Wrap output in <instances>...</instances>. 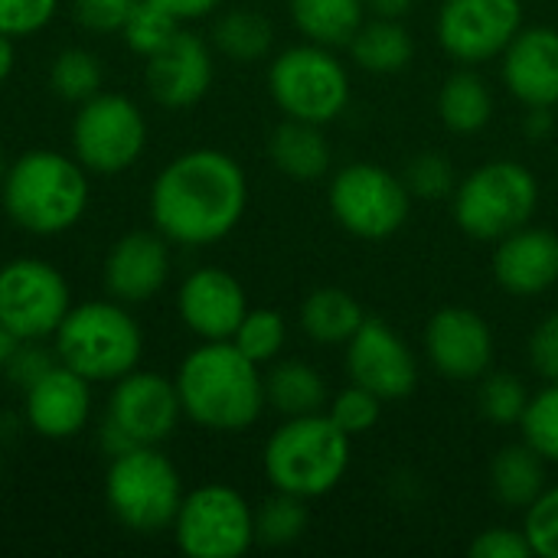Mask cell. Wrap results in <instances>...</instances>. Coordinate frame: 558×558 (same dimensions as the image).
I'll return each mask as SVG.
<instances>
[{"label": "cell", "mask_w": 558, "mask_h": 558, "mask_svg": "<svg viewBox=\"0 0 558 558\" xmlns=\"http://www.w3.org/2000/svg\"><path fill=\"white\" fill-rule=\"evenodd\" d=\"M147 206L170 245L203 248L235 232L248 206V180L232 154L193 147L154 177Z\"/></svg>", "instance_id": "6da1fadb"}, {"label": "cell", "mask_w": 558, "mask_h": 558, "mask_svg": "<svg viewBox=\"0 0 558 558\" xmlns=\"http://www.w3.org/2000/svg\"><path fill=\"white\" fill-rule=\"evenodd\" d=\"M173 383L183 415L219 435L248 432L268 405L258 363H252L232 340H203L183 356Z\"/></svg>", "instance_id": "7a4b0ae2"}, {"label": "cell", "mask_w": 558, "mask_h": 558, "mask_svg": "<svg viewBox=\"0 0 558 558\" xmlns=\"http://www.w3.org/2000/svg\"><path fill=\"white\" fill-rule=\"evenodd\" d=\"M0 206L7 219L39 239L75 229L88 209V170L59 150H26L7 163Z\"/></svg>", "instance_id": "3957f363"}, {"label": "cell", "mask_w": 558, "mask_h": 558, "mask_svg": "<svg viewBox=\"0 0 558 558\" xmlns=\"http://www.w3.org/2000/svg\"><path fill=\"white\" fill-rule=\"evenodd\" d=\"M350 435H343L327 412L294 415L271 432L262 451V471L281 494L301 500L327 497L350 471Z\"/></svg>", "instance_id": "277c9868"}, {"label": "cell", "mask_w": 558, "mask_h": 558, "mask_svg": "<svg viewBox=\"0 0 558 558\" xmlns=\"http://www.w3.org/2000/svg\"><path fill=\"white\" fill-rule=\"evenodd\" d=\"M56 360L95 383H118L134 373L144 353V333L121 301L72 304L52 333Z\"/></svg>", "instance_id": "5b68a950"}, {"label": "cell", "mask_w": 558, "mask_h": 558, "mask_svg": "<svg viewBox=\"0 0 558 558\" xmlns=\"http://www.w3.org/2000/svg\"><path fill=\"white\" fill-rule=\"evenodd\" d=\"M183 494V477L160 445H137L111 458L105 474V504L111 517L137 536L170 530Z\"/></svg>", "instance_id": "8992f818"}, {"label": "cell", "mask_w": 558, "mask_h": 558, "mask_svg": "<svg viewBox=\"0 0 558 558\" xmlns=\"http://www.w3.org/2000/svg\"><path fill=\"white\" fill-rule=\"evenodd\" d=\"M539 180L520 160H490L454 186V222L477 242H500L536 216Z\"/></svg>", "instance_id": "52a82bcc"}, {"label": "cell", "mask_w": 558, "mask_h": 558, "mask_svg": "<svg viewBox=\"0 0 558 558\" xmlns=\"http://www.w3.org/2000/svg\"><path fill=\"white\" fill-rule=\"evenodd\" d=\"M268 92L284 118L324 128L350 105V75L330 46L307 39L271 59Z\"/></svg>", "instance_id": "ba28073f"}, {"label": "cell", "mask_w": 558, "mask_h": 558, "mask_svg": "<svg viewBox=\"0 0 558 558\" xmlns=\"http://www.w3.org/2000/svg\"><path fill=\"white\" fill-rule=\"evenodd\" d=\"M147 147V118L137 101L118 92H98L72 118V157L98 177L131 170Z\"/></svg>", "instance_id": "9c48e42d"}, {"label": "cell", "mask_w": 558, "mask_h": 558, "mask_svg": "<svg viewBox=\"0 0 558 558\" xmlns=\"http://www.w3.org/2000/svg\"><path fill=\"white\" fill-rule=\"evenodd\" d=\"M170 530L183 556L239 558L255 546V510L235 487L203 484L183 494Z\"/></svg>", "instance_id": "30bf717a"}, {"label": "cell", "mask_w": 558, "mask_h": 558, "mask_svg": "<svg viewBox=\"0 0 558 558\" xmlns=\"http://www.w3.org/2000/svg\"><path fill=\"white\" fill-rule=\"evenodd\" d=\"M327 203L340 229L369 242L396 235L412 213V193L405 180L366 160L333 173Z\"/></svg>", "instance_id": "8fae6325"}, {"label": "cell", "mask_w": 558, "mask_h": 558, "mask_svg": "<svg viewBox=\"0 0 558 558\" xmlns=\"http://www.w3.org/2000/svg\"><path fill=\"white\" fill-rule=\"evenodd\" d=\"M72 307L65 275L36 255L0 265V324L16 340H52Z\"/></svg>", "instance_id": "7c38bea8"}, {"label": "cell", "mask_w": 558, "mask_h": 558, "mask_svg": "<svg viewBox=\"0 0 558 558\" xmlns=\"http://www.w3.org/2000/svg\"><path fill=\"white\" fill-rule=\"evenodd\" d=\"M111 386L114 389L108 396L105 425L114 428L131 448L163 445L177 432L183 418V405L173 379L160 373L134 369Z\"/></svg>", "instance_id": "4fadbf2b"}, {"label": "cell", "mask_w": 558, "mask_h": 558, "mask_svg": "<svg viewBox=\"0 0 558 558\" xmlns=\"http://www.w3.org/2000/svg\"><path fill=\"white\" fill-rule=\"evenodd\" d=\"M520 29V0H445L435 23L441 49L468 65L504 56Z\"/></svg>", "instance_id": "5bb4252c"}, {"label": "cell", "mask_w": 558, "mask_h": 558, "mask_svg": "<svg viewBox=\"0 0 558 558\" xmlns=\"http://www.w3.org/2000/svg\"><path fill=\"white\" fill-rule=\"evenodd\" d=\"M347 373L356 386L376 392L383 402L409 399L418 386V360L412 347L383 317H366L350 337Z\"/></svg>", "instance_id": "9a60e30c"}, {"label": "cell", "mask_w": 558, "mask_h": 558, "mask_svg": "<svg viewBox=\"0 0 558 558\" xmlns=\"http://www.w3.org/2000/svg\"><path fill=\"white\" fill-rule=\"evenodd\" d=\"M425 353L451 383H477L490 373L497 340L484 314L471 307H441L425 327Z\"/></svg>", "instance_id": "2e32d148"}, {"label": "cell", "mask_w": 558, "mask_h": 558, "mask_svg": "<svg viewBox=\"0 0 558 558\" xmlns=\"http://www.w3.org/2000/svg\"><path fill=\"white\" fill-rule=\"evenodd\" d=\"M213 75L216 62L209 43L190 29H177V36L163 49L147 56L144 88L160 108L180 111L206 98V92L213 88Z\"/></svg>", "instance_id": "e0dca14e"}, {"label": "cell", "mask_w": 558, "mask_h": 558, "mask_svg": "<svg viewBox=\"0 0 558 558\" xmlns=\"http://www.w3.org/2000/svg\"><path fill=\"white\" fill-rule=\"evenodd\" d=\"M177 314L183 327L199 340H232L242 317L248 314V298L232 271L219 265H203L183 278Z\"/></svg>", "instance_id": "ac0fdd59"}, {"label": "cell", "mask_w": 558, "mask_h": 558, "mask_svg": "<svg viewBox=\"0 0 558 558\" xmlns=\"http://www.w3.org/2000/svg\"><path fill=\"white\" fill-rule=\"evenodd\" d=\"M23 418L33 435L49 441L75 438L92 418V383L56 363L23 392Z\"/></svg>", "instance_id": "d6986e66"}, {"label": "cell", "mask_w": 558, "mask_h": 558, "mask_svg": "<svg viewBox=\"0 0 558 558\" xmlns=\"http://www.w3.org/2000/svg\"><path fill=\"white\" fill-rule=\"evenodd\" d=\"M170 278V242L154 229L121 235L105 258V288L114 301L134 307L163 291Z\"/></svg>", "instance_id": "ffe728a7"}, {"label": "cell", "mask_w": 558, "mask_h": 558, "mask_svg": "<svg viewBox=\"0 0 558 558\" xmlns=\"http://www.w3.org/2000/svg\"><path fill=\"white\" fill-rule=\"evenodd\" d=\"M494 281L513 298L546 294L558 281V235L543 226H520L494 248Z\"/></svg>", "instance_id": "44dd1931"}, {"label": "cell", "mask_w": 558, "mask_h": 558, "mask_svg": "<svg viewBox=\"0 0 558 558\" xmlns=\"http://www.w3.org/2000/svg\"><path fill=\"white\" fill-rule=\"evenodd\" d=\"M504 82L526 108L558 105V29L523 26L504 49Z\"/></svg>", "instance_id": "7402d4cb"}, {"label": "cell", "mask_w": 558, "mask_h": 558, "mask_svg": "<svg viewBox=\"0 0 558 558\" xmlns=\"http://www.w3.org/2000/svg\"><path fill=\"white\" fill-rule=\"evenodd\" d=\"M268 157L278 167V173L301 183L320 180L330 170V144L320 124L311 121L284 118L268 137Z\"/></svg>", "instance_id": "603a6c76"}, {"label": "cell", "mask_w": 558, "mask_h": 558, "mask_svg": "<svg viewBox=\"0 0 558 558\" xmlns=\"http://www.w3.org/2000/svg\"><path fill=\"white\" fill-rule=\"evenodd\" d=\"M350 56L363 72L373 75H396L412 65L415 59V39L402 26V20H363L356 36L350 39Z\"/></svg>", "instance_id": "cb8c5ba5"}, {"label": "cell", "mask_w": 558, "mask_h": 558, "mask_svg": "<svg viewBox=\"0 0 558 558\" xmlns=\"http://www.w3.org/2000/svg\"><path fill=\"white\" fill-rule=\"evenodd\" d=\"M490 490L497 504L510 510H526L546 490V458L526 441L507 445L490 461Z\"/></svg>", "instance_id": "d4e9b609"}, {"label": "cell", "mask_w": 558, "mask_h": 558, "mask_svg": "<svg viewBox=\"0 0 558 558\" xmlns=\"http://www.w3.org/2000/svg\"><path fill=\"white\" fill-rule=\"evenodd\" d=\"M366 314L360 301L343 288H317L301 304V330L314 343L347 347L350 337L363 327Z\"/></svg>", "instance_id": "484cf974"}, {"label": "cell", "mask_w": 558, "mask_h": 558, "mask_svg": "<svg viewBox=\"0 0 558 558\" xmlns=\"http://www.w3.org/2000/svg\"><path fill=\"white\" fill-rule=\"evenodd\" d=\"M438 114L451 134H477L494 118V95L477 72H451L438 92Z\"/></svg>", "instance_id": "4316f807"}, {"label": "cell", "mask_w": 558, "mask_h": 558, "mask_svg": "<svg viewBox=\"0 0 558 558\" xmlns=\"http://www.w3.org/2000/svg\"><path fill=\"white\" fill-rule=\"evenodd\" d=\"M265 399L284 418L314 415V412H324L327 405V383L311 363L284 360V363H275L271 373L265 376Z\"/></svg>", "instance_id": "83f0119b"}, {"label": "cell", "mask_w": 558, "mask_h": 558, "mask_svg": "<svg viewBox=\"0 0 558 558\" xmlns=\"http://www.w3.org/2000/svg\"><path fill=\"white\" fill-rule=\"evenodd\" d=\"M294 26L320 46H350L366 20L363 0H288Z\"/></svg>", "instance_id": "f1b7e54d"}, {"label": "cell", "mask_w": 558, "mask_h": 558, "mask_svg": "<svg viewBox=\"0 0 558 558\" xmlns=\"http://www.w3.org/2000/svg\"><path fill=\"white\" fill-rule=\"evenodd\" d=\"M213 43L232 62H258L275 46V26L252 7H232L213 23Z\"/></svg>", "instance_id": "f546056e"}, {"label": "cell", "mask_w": 558, "mask_h": 558, "mask_svg": "<svg viewBox=\"0 0 558 558\" xmlns=\"http://www.w3.org/2000/svg\"><path fill=\"white\" fill-rule=\"evenodd\" d=\"M101 82H105V65L85 46L62 49L52 59V65H49V88L62 101H72V105H82L92 95H98L101 92Z\"/></svg>", "instance_id": "4dcf8cb0"}, {"label": "cell", "mask_w": 558, "mask_h": 558, "mask_svg": "<svg viewBox=\"0 0 558 558\" xmlns=\"http://www.w3.org/2000/svg\"><path fill=\"white\" fill-rule=\"evenodd\" d=\"M307 500L294 497V494H281L275 490V497H268L258 510H255V543L281 549L298 543L307 533Z\"/></svg>", "instance_id": "1f68e13d"}, {"label": "cell", "mask_w": 558, "mask_h": 558, "mask_svg": "<svg viewBox=\"0 0 558 558\" xmlns=\"http://www.w3.org/2000/svg\"><path fill=\"white\" fill-rule=\"evenodd\" d=\"M232 343L258 366L271 363L281 356L284 343H288V324L278 311L271 307H258L248 311L239 324V330L232 333Z\"/></svg>", "instance_id": "d6a6232c"}, {"label": "cell", "mask_w": 558, "mask_h": 558, "mask_svg": "<svg viewBox=\"0 0 558 558\" xmlns=\"http://www.w3.org/2000/svg\"><path fill=\"white\" fill-rule=\"evenodd\" d=\"M530 405V389L513 373H487L477 389V412L494 425H520Z\"/></svg>", "instance_id": "836d02e7"}, {"label": "cell", "mask_w": 558, "mask_h": 558, "mask_svg": "<svg viewBox=\"0 0 558 558\" xmlns=\"http://www.w3.org/2000/svg\"><path fill=\"white\" fill-rule=\"evenodd\" d=\"M177 29H180V20L170 10H163L154 0H141L134 7V13L128 16V23L121 29V39H124V46L131 52H137V56L147 59L157 49H163L177 36Z\"/></svg>", "instance_id": "e575fe53"}, {"label": "cell", "mask_w": 558, "mask_h": 558, "mask_svg": "<svg viewBox=\"0 0 558 558\" xmlns=\"http://www.w3.org/2000/svg\"><path fill=\"white\" fill-rule=\"evenodd\" d=\"M520 432L536 454L558 464V383H549L543 392L530 396V405L520 418Z\"/></svg>", "instance_id": "d590c367"}, {"label": "cell", "mask_w": 558, "mask_h": 558, "mask_svg": "<svg viewBox=\"0 0 558 558\" xmlns=\"http://www.w3.org/2000/svg\"><path fill=\"white\" fill-rule=\"evenodd\" d=\"M327 415H330V422L343 435L360 438L369 428H376V422L383 415V399L376 392H369V389H363V386L353 383V386H347L343 392L333 396V402L327 405Z\"/></svg>", "instance_id": "8d00e7d4"}, {"label": "cell", "mask_w": 558, "mask_h": 558, "mask_svg": "<svg viewBox=\"0 0 558 558\" xmlns=\"http://www.w3.org/2000/svg\"><path fill=\"white\" fill-rule=\"evenodd\" d=\"M405 186L418 199H445L454 193V167L438 150H422L405 167Z\"/></svg>", "instance_id": "74e56055"}, {"label": "cell", "mask_w": 558, "mask_h": 558, "mask_svg": "<svg viewBox=\"0 0 558 558\" xmlns=\"http://www.w3.org/2000/svg\"><path fill=\"white\" fill-rule=\"evenodd\" d=\"M523 533L533 546V556L558 558V487H546L526 507Z\"/></svg>", "instance_id": "f35d334b"}, {"label": "cell", "mask_w": 558, "mask_h": 558, "mask_svg": "<svg viewBox=\"0 0 558 558\" xmlns=\"http://www.w3.org/2000/svg\"><path fill=\"white\" fill-rule=\"evenodd\" d=\"M62 0H0V33L13 39L36 36L52 23Z\"/></svg>", "instance_id": "ab89813d"}, {"label": "cell", "mask_w": 558, "mask_h": 558, "mask_svg": "<svg viewBox=\"0 0 558 558\" xmlns=\"http://www.w3.org/2000/svg\"><path fill=\"white\" fill-rule=\"evenodd\" d=\"M43 343H46V340H20L16 350L10 353V360H7V366H3V376H7V383H10L13 389L26 392L36 379H43V376L59 363V360H56V350L49 353Z\"/></svg>", "instance_id": "60d3db41"}, {"label": "cell", "mask_w": 558, "mask_h": 558, "mask_svg": "<svg viewBox=\"0 0 558 558\" xmlns=\"http://www.w3.org/2000/svg\"><path fill=\"white\" fill-rule=\"evenodd\" d=\"M137 3L141 0H72V16L78 20L82 29L108 36V33L124 29Z\"/></svg>", "instance_id": "b9f144b4"}, {"label": "cell", "mask_w": 558, "mask_h": 558, "mask_svg": "<svg viewBox=\"0 0 558 558\" xmlns=\"http://www.w3.org/2000/svg\"><path fill=\"white\" fill-rule=\"evenodd\" d=\"M468 553H471V558H530L533 556V546H530L523 530L490 526V530L474 536Z\"/></svg>", "instance_id": "7bdbcfd3"}, {"label": "cell", "mask_w": 558, "mask_h": 558, "mask_svg": "<svg viewBox=\"0 0 558 558\" xmlns=\"http://www.w3.org/2000/svg\"><path fill=\"white\" fill-rule=\"evenodd\" d=\"M530 363L546 379L558 383V311L539 320V327L530 337Z\"/></svg>", "instance_id": "ee69618b"}, {"label": "cell", "mask_w": 558, "mask_h": 558, "mask_svg": "<svg viewBox=\"0 0 558 558\" xmlns=\"http://www.w3.org/2000/svg\"><path fill=\"white\" fill-rule=\"evenodd\" d=\"M154 3H160L183 23V20H199L206 13H213L222 0H154Z\"/></svg>", "instance_id": "f6af8a7d"}, {"label": "cell", "mask_w": 558, "mask_h": 558, "mask_svg": "<svg viewBox=\"0 0 558 558\" xmlns=\"http://www.w3.org/2000/svg\"><path fill=\"white\" fill-rule=\"evenodd\" d=\"M553 108H526V118H523V131L526 137L533 141H546L553 134Z\"/></svg>", "instance_id": "bcb514c9"}, {"label": "cell", "mask_w": 558, "mask_h": 558, "mask_svg": "<svg viewBox=\"0 0 558 558\" xmlns=\"http://www.w3.org/2000/svg\"><path fill=\"white\" fill-rule=\"evenodd\" d=\"M363 3L373 16H386V20H402L415 7V0H363Z\"/></svg>", "instance_id": "7dc6e473"}, {"label": "cell", "mask_w": 558, "mask_h": 558, "mask_svg": "<svg viewBox=\"0 0 558 558\" xmlns=\"http://www.w3.org/2000/svg\"><path fill=\"white\" fill-rule=\"evenodd\" d=\"M13 43H16L13 36L0 33V85L10 78V72H13V65H16V46H13Z\"/></svg>", "instance_id": "c3c4849f"}, {"label": "cell", "mask_w": 558, "mask_h": 558, "mask_svg": "<svg viewBox=\"0 0 558 558\" xmlns=\"http://www.w3.org/2000/svg\"><path fill=\"white\" fill-rule=\"evenodd\" d=\"M16 343H20V340L0 324V373H3V366H7V360H10V353L16 350Z\"/></svg>", "instance_id": "681fc988"}, {"label": "cell", "mask_w": 558, "mask_h": 558, "mask_svg": "<svg viewBox=\"0 0 558 558\" xmlns=\"http://www.w3.org/2000/svg\"><path fill=\"white\" fill-rule=\"evenodd\" d=\"M3 173H7V160H3V154H0V186H3Z\"/></svg>", "instance_id": "f907efd6"}, {"label": "cell", "mask_w": 558, "mask_h": 558, "mask_svg": "<svg viewBox=\"0 0 558 558\" xmlns=\"http://www.w3.org/2000/svg\"><path fill=\"white\" fill-rule=\"evenodd\" d=\"M0 481H3V451H0Z\"/></svg>", "instance_id": "816d5d0a"}]
</instances>
